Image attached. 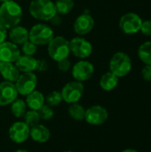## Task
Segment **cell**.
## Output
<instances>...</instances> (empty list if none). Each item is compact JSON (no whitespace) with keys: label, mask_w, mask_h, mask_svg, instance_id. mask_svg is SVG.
<instances>
[{"label":"cell","mask_w":151,"mask_h":152,"mask_svg":"<svg viewBox=\"0 0 151 152\" xmlns=\"http://www.w3.org/2000/svg\"><path fill=\"white\" fill-rule=\"evenodd\" d=\"M28 11L34 19L42 21H49L57 14L54 2L51 0H32Z\"/></svg>","instance_id":"7a4b0ae2"},{"label":"cell","mask_w":151,"mask_h":152,"mask_svg":"<svg viewBox=\"0 0 151 152\" xmlns=\"http://www.w3.org/2000/svg\"><path fill=\"white\" fill-rule=\"evenodd\" d=\"M142 78L147 81L150 82L151 81V65H147L145 64L142 69Z\"/></svg>","instance_id":"1f68e13d"},{"label":"cell","mask_w":151,"mask_h":152,"mask_svg":"<svg viewBox=\"0 0 151 152\" xmlns=\"http://www.w3.org/2000/svg\"><path fill=\"white\" fill-rule=\"evenodd\" d=\"M18 92L14 83L9 81L0 82V106L4 107L11 105L18 98Z\"/></svg>","instance_id":"4fadbf2b"},{"label":"cell","mask_w":151,"mask_h":152,"mask_svg":"<svg viewBox=\"0 0 151 152\" xmlns=\"http://www.w3.org/2000/svg\"><path fill=\"white\" fill-rule=\"evenodd\" d=\"M21 52L19 46L11 41H4L0 44V61L1 62H15L20 56Z\"/></svg>","instance_id":"9a60e30c"},{"label":"cell","mask_w":151,"mask_h":152,"mask_svg":"<svg viewBox=\"0 0 151 152\" xmlns=\"http://www.w3.org/2000/svg\"><path fill=\"white\" fill-rule=\"evenodd\" d=\"M121 152H138L136 150H133V149H126V150H124L123 151Z\"/></svg>","instance_id":"d590c367"},{"label":"cell","mask_w":151,"mask_h":152,"mask_svg":"<svg viewBox=\"0 0 151 152\" xmlns=\"http://www.w3.org/2000/svg\"><path fill=\"white\" fill-rule=\"evenodd\" d=\"M57 68L61 72H67L71 69V63L69 59H64L57 61Z\"/></svg>","instance_id":"f546056e"},{"label":"cell","mask_w":151,"mask_h":152,"mask_svg":"<svg viewBox=\"0 0 151 152\" xmlns=\"http://www.w3.org/2000/svg\"><path fill=\"white\" fill-rule=\"evenodd\" d=\"M56 12L61 15L69 14L74 8V0H56L54 2Z\"/></svg>","instance_id":"d4e9b609"},{"label":"cell","mask_w":151,"mask_h":152,"mask_svg":"<svg viewBox=\"0 0 151 152\" xmlns=\"http://www.w3.org/2000/svg\"><path fill=\"white\" fill-rule=\"evenodd\" d=\"M8 1H11V0H0L1 4H2V3H4V2H8Z\"/></svg>","instance_id":"74e56055"},{"label":"cell","mask_w":151,"mask_h":152,"mask_svg":"<svg viewBox=\"0 0 151 152\" xmlns=\"http://www.w3.org/2000/svg\"><path fill=\"white\" fill-rule=\"evenodd\" d=\"M48 68V63L45 60H37L36 62V70L39 72L45 71Z\"/></svg>","instance_id":"d6a6232c"},{"label":"cell","mask_w":151,"mask_h":152,"mask_svg":"<svg viewBox=\"0 0 151 152\" xmlns=\"http://www.w3.org/2000/svg\"><path fill=\"white\" fill-rule=\"evenodd\" d=\"M142 19L136 12H126L119 20L118 26L121 31L126 35H133L141 30Z\"/></svg>","instance_id":"52a82bcc"},{"label":"cell","mask_w":151,"mask_h":152,"mask_svg":"<svg viewBox=\"0 0 151 152\" xmlns=\"http://www.w3.org/2000/svg\"><path fill=\"white\" fill-rule=\"evenodd\" d=\"M29 32L28 40L36 45H45L54 37V32L53 28L44 23L35 24Z\"/></svg>","instance_id":"5b68a950"},{"label":"cell","mask_w":151,"mask_h":152,"mask_svg":"<svg viewBox=\"0 0 151 152\" xmlns=\"http://www.w3.org/2000/svg\"><path fill=\"white\" fill-rule=\"evenodd\" d=\"M49 56L55 61L68 59L70 54L69 41L62 36L54 37L47 45Z\"/></svg>","instance_id":"277c9868"},{"label":"cell","mask_w":151,"mask_h":152,"mask_svg":"<svg viewBox=\"0 0 151 152\" xmlns=\"http://www.w3.org/2000/svg\"><path fill=\"white\" fill-rule=\"evenodd\" d=\"M7 28L0 21V44L4 42L7 37Z\"/></svg>","instance_id":"836d02e7"},{"label":"cell","mask_w":151,"mask_h":152,"mask_svg":"<svg viewBox=\"0 0 151 152\" xmlns=\"http://www.w3.org/2000/svg\"><path fill=\"white\" fill-rule=\"evenodd\" d=\"M69 50L75 57L85 60L93 53L92 44L82 37H76L69 40Z\"/></svg>","instance_id":"ba28073f"},{"label":"cell","mask_w":151,"mask_h":152,"mask_svg":"<svg viewBox=\"0 0 151 152\" xmlns=\"http://www.w3.org/2000/svg\"><path fill=\"white\" fill-rule=\"evenodd\" d=\"M140 31L146 37H151V20H142Z\"/></svg>","instance_id":"4dcf8cb0"},{"label":"cell","mask_w":151,"mask_h":152,"mask_svg":"<svg viewBox=\"0 0 151 152\" xmlns=\"http://www.w3.org/2000/svg\"><path fill=\"white\" fill-rule=\"evenodd\" d=\"M29 133L30 127L23 120L12 123L8 129L10 140L16 144H21L27 142L29 138Z\"/></svg>","instance_id":"8fae6325"},{"label":"cell","mask_w":151,"mask_h":152,"mask_svg":"<svg viewBox=\"0 0 151 152\" xmlns=\"http://www.w3.org/2000/svg\"><path fill=\"white\" fill-rule=\"evenodd\" d=\"M109 118V112L106 108L101 105H93L85 110V119L91 126H101Z\"/></svg>","instance_id":"30bf717a"},{"label":"cell","mask_w":151,"mask_h":152,"mask_svg":"<svg viewBox=\"0 0 151 152\" xmlns=\"http://www.w3.org/2000/svg\"><path fill=\"white\" fill-rule=\"evenodd\" d=\"M138 57L144 64L151 65V41H146L139 46Z\"/></svg>","instance_id":"603a6c76"},{"label":"cell","mask_w":151,"mask_h":152,"mask_svg":"<svg viewBox=\"0 0 151 152\" xmlns=\"http://www.w3.org/2000/svg\"><path fill=\"white\" fill-rule=\"evenodd\" d=\"M13 152H29V151H27V150H25V149H18V150L14 151Z\"/></svg>","instance_id":"8d00e7d4"},{"label":"cell","mask_w":151,"mask_h":152,"mask_svg":"<svg viewBox=\"0 0 151 152\" xmlns=\"http://www.w3.org/2000/svg\"><path fill=\"white\" fill-rule=\"evenodd\" d=\"M0 74L5 81L15 83L18 79L20 72L13 62H1L0 63Z\"/></svg>","instance_id":"ffe728a7"},{"label":"cell","mask_w":151,"mask_h":152,"mask_svg":"<svg viewBox=\"0 0 151 152\" xmlns=\"http://www.w3.org/2000/svg\"><path fill=\"white\" fill-rule=\"evenodd\" d=\"M37 60L33 56L20 54V56L14 62L15 66L20 73L25 72H34L36 70Z\"/></svg>","instance_id":"2e32d148"},{"label":"cell","mask_w":151,"mask_h":152,"mask_svg":"<svg viewBox=\"0 0 151 152\" xmlns=\"http://www.w3.org/2000/svg\"><path fill=\"white\" fill-rule=\"evenodd\" d=\"M22 15L21 6L13 0L2 3L0 5V21L7 29L19 25Z\"/></svg>","instance_id":"6da1fadb"},{"label":"cell","mask_w":151,"mask_h":152,"mask_svg":"<svg viewBox=\"0 0 151 152\" xmlns=\"http://www.w3.org/2000/svg\"><path fill=\"white\" fill-rule=\"evenodd\" d=\"M23 121L29 126L33 127L38 124H40L41 118L39 116V113L37 110H28L25 113L23 117Z\"/></svg>","instance_id":"484cf974"},{"label":"cell","mask_w":151,"mask_h":152,"mask_svg":"<svg viewBox=\"0 0 151 152\" xmlns=\"http://www.w3.org/2000/svg\"><path fill=\"white\" fill-rule=\"evenodd\" d=\"M93 27H94V19L88 12H84L79 16H77L73 24L74 31L78 36L88 34L93 30Z\"/></svg>","instance_id":"5bb4252c"},{"label":"cell","mask_w":151,"mask_h":152,"mask_svg":"<svg viewBox=\"0 0 151 152\" xmlns=\"http://www.w3.org/2000/svg\"><path fill=\"white\" fill-rule=\"evenodd\" d=\"M37 111L39 113V116H40L41 120H44V121H49L54 116V111H53V107H51V106H49L47 104H44Z\"/></svg>","instance_id":"83f0119b"},{"label":"cell","mask_w":151,"mask_h":152,"mask_svg":"<svg viewBox=\"0 0 151 152\" xmlns=\"http://www.w3.org/2000/svg\"><path fill=\"white\" fill-rule=\"evenodd\" d=\"M132 60L130 56L124 52L114 53L109 61V71L118 78L127 76L132 70Z\"/></svg>","instance_id":"3957f363"},{"label":"cell","mask_w":151,"mask_h":152,"mask_svg":"<svg viewBox=\"0 0 151 152\" xmlns=\"http://www.w3.org/2000/svg\"><path fill=\"white\" fill-rule=\"evenodd\" d=\"M20 52H22V53L24 55L34 56L37 52V45H35L34 43H32L31 41L28 40L27 42H25L24 44L21 45Z\"/></svg>","instance_id":"f1b7e54d"},{"label":"cell","mask_w":151,"mask_h":152,"mask_svg":"<svg viewBox=\"0 0 151 152\" xmlns=\"http://www.w3.org/2000/svg\"><path fill=\"white\" fill-rule=\"evenodd\" d=\"M63 152H73V151H63Z\"/></svg>","instance_id":"f35d334b"},{"label":"cell","mask_w":151,"mask_h":152,"mask_svg":"<svg viewBox=\"0 0 151 152\" xmlns=\"http://www.w3.org/2000/svg\"><path fill=\"white\" fill-rule=\"evenodd\" d=\"M25 102L28 110H39L45 104V97L40 91L34 90L33 92L26 95Z\"/></svg>","instance_id":"d6986e66"},{"label":"cell","mask_w":151,"mask_h":152,"mask_svg":"<svg viewBox=\"0 0 151 152\" xmlns=\"http://www.w3.org/2000/svg\"><path fill=\"white\" fill-rule=\"evenodd\" d=\"M27 110H28V107L25 100L17 98L14 102L11 103V112L13 115V117L17 118H23Z\"/></svg>","instance_id":"7402d4cb"},{"label":"cell","mask_w":151,"mask_h":152,"mask_svg":"<svg viewBox=\"0 0 151 152\" xmlns=\"http://www.w3.org/2000/svg\"><path fill=\"white\" fill-rule=\"evenodd\" d=\"M45 102H46L47 105H49L51 107H55V106L60 105L61 103V102H63L61 92L53 91V92L49 93L47 94V96L45 97Z\"/></svg>","instance_id":"4316f807"},{"label":"cell","mask_w":151,"mask_h":152,"mask_svg":"<svg viewBox=\"0 0 151 152\" xmlns=\"http://www.w3.org/2000/svg\"><path fill=\"white\" fill-rule=\"evenodd\" d=\"M119 78L110 71H108L101 76L100 79V86L103 91L110 92L117 86Z\"/></svg>","instance_id":"44dd1931"},{"label":"cell","mask_w":151,"mask_h":152,"mask_svg":"<svg viewBox=\"0 0 151 152\" xmlns=\"http://www.w3.org/2000/svg\"><path fill=\"white\" fill-rule=\"evenodd\" d=\"M0 63H1V61H0Z\"/></svg>","instance_id":"ab89813d"},{"label":"cell","mask_w":151,"mask_h":152,"mask_svg":"<svg viewBox=\"0 0 151 152\" xmlns=\"http://www.w3.org/2000/svg\"><path fill=\"white\" fill-rule=\"evenodd\" d=\"M8 35H9L10 41L12 43L17 45H21L22 44H24L28 40L29 32L25 27L17 25L9 29Z\"/></svg>","instance_id":"ac0fdd59"},{"label":"cell","mask_w":151,"mask_h":152,"mask_svg":"<svg viewBox=\"0 0 151 152\" xmlns=\"http://www.w3.org/2000/svg\"><path fill=\"white\" fill-rule=\"evenodd\" d=\"M68 112L69 117L76 121H82L85 119V109L84 108L83 105H81L78 102L69 104Z\"/></svg>","instance_id":"cb8c5ba5"},{"label":"cell","mask_w":151,"mask_h":152,"mask_svg":"<svg viewBox=\"0 0 151 152\" xmlns=\"http://www.w3.org/2000/svg\"><path fill=\"white\" fill-rule=\"evenodd\" d=\"M72 77L76 81L85 82L92 78L94 74V66L92 62L86 60H80L72 67Z\"/></svg>","instance_id":"7c38bea8"},{"label":"cell","mask_w":151,"mask_h":152,"mask_svg":"<svg viewBox=\"0 0 151 152\" xmlns=\"http://www.w3.org/2000/svg\"><path fill=\"white\" fill-rule=\"evenodd\" d=\"M85 92V86L84 84L78 81H70L68 82L61 89V94L62 96L63 102L69 104L78 102Z\"/></svg>","instance_id":"8992f818"},{"label":"cell","mask_w":151,"mask_h":152,"mask_svg":"<svg viewBox=\"0 0 151 152\" xmlns=\"http://www.w3.org/2000/svg\"><path fill=\"white\" fill-rule=\"evenodd\" d=\"M19 94L26 96L34 90L37 86V77L34 72L20 73L18 79L14 83Z\"/></svg>","instance_id":"9c48e42d"},{"label":"cell","mask_w":151,"mask_h":152,"mask_svg":"<svg viewBox=\"0 0 151 152\" xmlns=\"http://www.w3.org/2000/svg\"><path fill=\"white\" fill-rule=\"evenodd\" d=\"M29 137L37 143H44L50 140L51 132L48 127L44 125L38 124L33 127H30Z\"/></svg>","instance_id":"e0dca14e"},{"label":"cell","mask_w":151,"mask_h":152,"mask_svg":"<svg viewBox=\"0 0 151 152\" xmlns=\"http://www.w3.org/2000/svg\"><path fill=\"white\" fill-rule=\"evenodd\" d=\"M51 21V23L52 24H53V25H55V26H57V25H60L61 23V17L58 15V13L50 20Z\"/></svg>","instance_id":"e575fe53"}]
</instances>
